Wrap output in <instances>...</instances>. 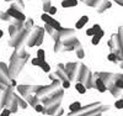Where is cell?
<instances>
[{
  "instance_id": "obj_19",
  "label": "cell",
  "mask_w": 123,
  "mask_h": 116,
  "mask_svg": "<svg viewBox=\"0 0 123 116\" xmlns=\"http://www.w3.org/2000/svg\"><path fill=\"white\" fill-rule=\"evenodd\" d=\"M55 13H57V7H55V6H50L47 14H49L50 16H52V15H55Z\"/></svg>"
},
{
  "instance_id": "obj_4",
  "label": "cell",
  "mask_w": 123,
  "mask_h": 116,
  "mask_svg": "<svg viewBox=\"0 0 123 116\" xmlns=\"http://www.w3.org/2000/svg\"><path fill=\"white\" fill-rule=\"evenodd\" d=\"M87 21H89V17H87V16H81V17L79 19V21L75 24V28H76V30L83 28V27L87 24Z\"/></svg>"
},
{
  "instance_id": "obj_20",
  "label": "cell",
  "mask_w": 123,
  "mask_h": 116,
  "mask_svg": "<svg viewBox=\"0 0 123 116\" xmlns=\"http://www.w3.org/2000/svg\"><path fill=\"white\" fill-rule=\"evenodd\" d=\"M86 35H87V36H92V37H94V36L96 35V32L94 31V28H92V27H90V28H87V30H86Z\"/></svg>"
},
{
  "instance_id": "obj_5",
  "label": "cell",
  "mask_w": 123,
  "mask_h": 116,
  "mask_svg": "<svg viewBox=\"0 0 123 116\" xmlns=\"http://www.w3.org/2000/svg\"><path fill=\"white\" fill-rule=\"evenodd\" d=\"M80 109H81V102H80V101H74L73 104L69 105V111H70L71 114L78 112Z\"/></svg>"
},
{
  "instance_id": "obj_3",
  "label": "cell",
  "mask_w": 123,
  "mask_h": 116,
  "mask_svg": "<svg viewBox=\"0 0 123 116\" xmlns=\"http://www.w3.org/2000/svg\"><path fill=\"white\" fill-rule=\"evenodd\" d=\"M94 85L96 87V89L100 91V93H106L107 91V85H106V83L102 80L101 78H96V80H95V83H94Z\"/></svg>"
},
{
  "instance_id": "obj_12",
  "label": "cell",
  "mask_w": 123,
  "mask_h": 116,
  "mask_svg": "<svg viewBox=\"0 0 123 116\" xmlns=\"http://www.w3.org/2000/svg\"><path fill=\"white\" fill-rule=\"evenodd\" d=\"M37 58H39L41 61H46V53H44V51L42 48H39L37 51Z\"/></svg>"
},
{
  "instance_id": "obj_22",
  "label": "cell",
  "mask_w": 123,
  "mask_h": 116,
  "mask_svg": "<svg viewBox=\"0 0 123 116\" xmlns=\"http://www.w3.org/2000/svg\"><path fill=\"white\" fill-rule=\"evenodd\" d=\"M70 87V80H65V82H63V88L64 89H68Z\"/></svg>"
},
{
  "instance_id": "obj_9",
  "label": "cell",
  "mask_w": 123,
  "mask_h": 116,
  "mask_svg": "<svg viewBox=\"0 0 123 116\" xmlns=\"http://www.w3.org/2000/svg\"><path fill=\"white\" fill-rule=\"evenodd\" d=\"M86 89H87V88H86V87H85L81 82H78V83L75 84V90H76L79 94H81V95L86 93Z\"/></svg>"
},
{
  "instance_id": "obj_16",
  "label": "cell",
  "mask_w": 123,
  "mask_h": 116,
  "mask_svg": "<svg viewBox=\"0 0 123 116\" xmlns=\"http://www.w3.org/2000/svg\"><path fill=\"white\" fill-rule=\"evenodd\" d=\"M115 108L118 109V110L123 109V99H118V100L115 102Z\"/></svg>"
},
{
  "instance_id": "obj_1",
  "label": "cell",
  "mask_w": 123,
  "mask_h": 116,
  "mask_svg": "<svg viewBox=\"0 0 123 116\" xmlns=\"http://www.w3.org/2000/svg\"><path fill=\"white\" fill-rule=\"evenodd\" d=\"M41 19H42L44 22L47 24V25H49V26H52L55 31H62V26H60V24L58 22L57 20H54L52 16H50L49 14H47V13H44V14H42V16H41Z\"/></svg>"
},
{
  "instance_id": "obj_23",
  "label": "cell",
  "mask_w": 123,
  "mask_h": 116,
  "mask_svg": "<svg viewBox=\"0 0 123 116\" xmlns=\"http://www.w3.org/2000/svg\"><path fill=\"white\" fill-rule=\"evenodd\" d=\"M115 1H116L117 4H119V5H122V6H123V0H115Z\"/></svg>"
},
{
  "instance_id": "obj_8",
  "label": "cell",
  "mask_w": 123,
  "mask_h": 116,
  "mask_svg": "<svg viewBox=\"0 0 123 116\" xmlns=\"http://www.w3.org/2000/svg\"><path fill=\"white\" fill-rule=\"evenodd\" d=\"M104 35H105V32L101 30L98 34H96L94 37H92V40H91V43H92V45H95V46H96V45H98V42L101 41V38H102V36H104Z\"/></svg>"
},
{
  "instance_id": "obj_25",
  "label": "cell",
  "mask_w": 123,
  "mask_h": 116,
  "mask_svg": "<svg viewBox=\"0 0 123 116\" xmlns=\"http://www.w3.org/2000/svg\"><path fill=\"white\" fill-rule=\"evenodd\" d=\"M81 1H84V3H85V1H86V0H81Z\"/></svg>"
},
{
  "instance_id": "obj_13",
  "label": "cell",
  "mask_w": 123,
  "mask_h": 116,
  "mask_svg": "<svg viewBox=\"0 0 123 116\" xmlns=\"http://www.w3.org/2000/svg\"><path fill=\"white\" fill-rule=\"evenodd\" d=\"M113 84H115V87H116V88H118L119 90H121V89H123V79H116Z\"/></svg>"
},
{
  "instance_id": "obj_2",
  "label": "cell",
  "mask_w": 123,
  "mask_h": 116,
  "mask_svg": "<svg viewBox=\"0 0 123 116\" xmlns=\"http://www.w3.org/2000/svg\"><path fill=\"white\" fill-rule=\"evenodd\" d=\"M7 14L11 16L12 19H15L16 21H21V22L26 21V16L24 15V13H22V11H20V10H17V9L10 7V9L7 10Z\"/></svg>"
},
{
  "instance_id": "obj_11",
  "label": "cell",
  "mask_w": 123,
  "mask_h": 116,
  "mask_svg": "<svg viewBox=\"0 0 123 116\" xmlns=\"http://www.w3.org/2000/svg\"><path fill=\"white\" fill-rule=\"evenodd\" d=\"M44 30L47 31V32H48L50 36H54V35H55V32H57V31H55L52 26H49V25H47V24L44 25Z\"/></svg>"
},
{
  "instance_id": "obj_6",
  "label": "cell",
  "mask_w": 123,
  "mask_h": 116,
  "mask_svg": "<svg viewBox=\"0 0 123 116\" xmlns=\"http://www.w3.org/2000/svg\"><path fill=\"white\" fill-rule=\"evenodd\" d=\"M111 1H110V0H104V3H102L96 10H97V11L98 13H104L105 11V10H107V9H110L111 7Z\"/></svg>"
},
{
  "instance_id": "obj_14",
  "label": "cell",
  "mask_w": 123,
  "mask_h": 116,
  "mask_svg": "<svg viewBox=\"0 0 123 116\" xmlns=\"http://www.w3.org/2000/svg\"><path fill=\"white\" fill-rule=\"evenodd\" d=\"M76 55H78L79 58H83V57H84V51H83V48H81L80 45L76 46Z\"/></svg>"
},
{
  "instance_id": "obj_15",
  "label": "cell",
  "mask_w": 123,
  "mask_h": 116,
  "mask_svg": "<svg viewBox=\"0 0 123 116\" xmlns=\"http://www.w3.org/2000/svg\"><path fill=\"white\" fill-rule=\"evenodd\" d=\"M31 63H32V66H35V67H39L41 63H42V61H41L39 58H37V57H35V58H32Z\"/></svg>"
},
{
  "instance_id": "obj_18",
  "label": "cell",
  "mask_w": 123,
  "mask_h": 116,
  "mask_svg": "<svg viewBox=\"0 0 123 116\" xmlns=\"http://www.w3.org/2000/svg\"><path fill=\"white\" fill-rule=\"evenodd\" d=\"M10 115H11V110L7 109V108H5V109L1 111V114H0V116H10Z\"/></svg>"
},
{
  "instance_id": "obj_10",
  "label": "cell",
  "mask_w": 123,
  "mask_h": 116,
  "mask_svg": "<svg viewBox=\"0 0 123 116\" xmlns=\"http://www.w3.org/2000/svg\"><path fill=\"white\" fill-rule=\"evenodd\" d=\"M39 68L42 69L44 73H49V72H50V66H49V63H47L46 61H42V63H41Z\"/></svg>"
},
{
  "instance_id": "obj_26",
  "label": "cell",
  "mask_w": 123,
  "mask_h": 116,
  "mask_svg": "<svg viewBox=\"0 0 123 116\" xmlns=\"http://www.w3.org/2000/svg\"><path fill=\"white\" fill-rule=\"evenodd\" d=\"M0 13H1V11H0Z\"/></svg>"
},
{
  "instance_id": "obj_7",
  "label": "cell",
  "mask_w": 123,
  "mask_h": 116,
  "mask_svg": "<svg viewBox=\"0 0 123 116\" xmlns=\"http://www.w3.org/2000/svg\"><path fill=\"white\" fill-rule=\"evenodd\" d=\"M78 5V0H63L62 6L63 7H74Z\"/></svg>"
},
{
  "instance_id": "obj_21",
  "label": "cell",
  "mask_w": 123,
  "mask_h": 116,
  "mask_svg": "<svg viewBox=\"0 0 123 116\" xmlns=\"http://www.w3.org/2000/svg\"><path fill=\"white\" fill-rule=\"evenodd\" d=\"M35 110L38 111V112H43V111H44V108L42 106V105H36V106H35Z\"/></svg>"
},
{
  "instance_id": "obj_24",
  "label": "cell",
  "mask_w": 123,
  "mask_h": 116,
  "mask_svg": "<svg viewBox=\"0 0 123 116\" xmlns=\"http://www.w3.org/2000/svg\"><path fill=\"white\" fill-rule=\"evenodd\" d=\"M1 37H3V31L0 30V38H1Z\"/></svg>"
},
{
  "instance_id": "obj_17",
  "label": "cell",
  "mask_w": 123,
  "mask_h": 116,
  "mask_svg": "<svg viewBox=\"0 0 123 116\" xmlns=\"http://www.w3.org/2000/svg\"><path fill=\"white\" fill-rule=\"evenodd\" d=\"M107 58H108V61H111V62H118V59H117V55H116V53H110Z\"/></svg>"
}]
</instances>
